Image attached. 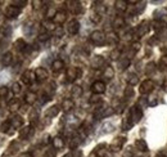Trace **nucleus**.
<instances>
[{
	"instance_id": "nucleus-1",
	"label": "nucleus",
	"mask_w": 167,
	"mask_h": 157,
	"mask_svg": "<svg viewBox=\"0 0 167 157\" xmlns=\"http://www.w3.org/2000/svg\"><path fill=\"white\" fill-rule=\"evenodd\" d=\"M90 40L95 45H104L106 44V35L103 31H94L90 35Z\"/></svg>"
},
{
	"instance_id": "nucleus-2",
	"label": "nucleus",
	"mask_w": 167,
	"mask_h": 157,
	"mask_svg": "<svg viewBox=\"0 0 167 157\" xmlns=\"http://www.w3.org/2000/svg\"><path fill=\"white\" fill-rule=\"evenodd\" d=\"M130 118H131V121L134 124H136L141 120V116H143V112H141V110L138 107V106H133L131 108H130Z\"/></svg>"
},
{
	"instance_id": "nucleus-3",
	"label": "nucleus",
	"mask_w": 167,
	"mask_h": 157,
	"mask_svg": "<svg viewBox=\"0 0 167 157\" xmlns=\"http://www.w3.org/2000/svg\"><path fill=\"white\" fill-rule=\"evenodd\" d=\"M154 89V83L152 80H145L143 83L140 84V88H139V92L140 94H148L151 93L152 90Z\"/></svg>"
},
{
	"instance_id": "nucleus-4",
	"label": "nucleus",
	"mask_w": 167,
	"mask_h": 157,
	"mask_svg": "<svg viewBox=\"0 0 167 157\" xmlns=\"http://www.w3.org/2000/svg\"><path fill=\"white\" fill-rule=\"evenodd\" d=\"M36 80V75H35V71H26L23 75H22V83L26 84V85H31Z\"/></svg>"
},
{
	"instance_id": "nucleus-5",
	"label": "nucleus",
	"mask_w": 167,
	"mask_h": 157,
	"mask_svg": "<svg viewBox=\"0 0 167 157\" xmlns=\"http://www.w3.org/2000/svg\"><path fill=\"white\" fill-rule=\"evenodd\" d=\"M80 76H81V70H80V68H77V67H70L68 70H67V79H68L70 81L76 80Z\"/></svg>"
},
{
	"instance_id": "nucleus-6",
	"label": "nucleus",
	"mask_w": 167,
	"mask_h": 157,
	"mask_svg": "<svg viewBox=\"0 0 167 157\" xmlns=\"http://www.w3.org/2000/svg\"><path fill=\"white\" fill-rule=\"evenodd\" d=\"M149 30H151L149 22H148V21H143V22L139 24L136 34H138V36H144V35H147L148 32H149Z\"/></svg>"
},
{
	"instance_id": "nucleus-7",
	"label": "nucleus",
	"mask_w": 167,
	"mask_h": 157,
	"mask_svg": "<svg viewBox=\"0 0 167 157\" xmlns=\"http://www.w3.org/2000/svg\"><path fill=\"white\" fill-rule=\"evenodd\" d=\"M91 90L94 92L95 94H98V95H99V94H103L104 92H106V84H104L103 81L98 80V81H95V83L91 85Z\"/></svg>"
},
{
	"instance_id": "nucleus-8",
	"label": "nucleus",
	"mask_w": 167,
	"mask_h": 157,
	"mask_svg": "<svg viewBox=\"0 0 167 157\" xmlns=\"http://www.w3.org/2000/svg\"><path fill=\"white\" fill-rule=\"evenodd\" d=\"M80 30V22L77 20H72L68 22V26H67V31L71 34V35H76Z\"/></svg>"
},
{
	"instance_id": "nucleus-9",
	"label": "nucleus",
	"mask_w": 167,
	"mask_h": 157,
	"mask_svg": "<svg viewBox=\"0 0 167 157\" xmlns=\"http://www.w3.org/2000/svg\"><path fill=\"white\" fill-rule=\"evenodd\" d=\"M20 14H21V9L16 8L14 5H9V7H7V9H5V16L8 18H16Z\"/></svg>"
},
{
	"instance_id": "nucleus-10",
	"label": "nucleus",
	"mask_w": 167,
	"mask_h": 157,
	"mask_svg": "<svg viewBox=\"0 0 167 157\" xmlns=\"http://www.w3.org/2000/svg\"><path fill=\"white\" fill-rule=\"evenodd\" d=\"M9 122L12 125V128L17 129V128H21L22 125H23V118L20 115H13V116H10Z\"/></svg>"
},
{
	"instance_id": "nucleus-11",
	"label": "nucleus",
	"mask_w": 167,
	"mask_h": 157,
	"mask_svg": "<svg viewBox=\"0 0 167 157\" xmlns=\"http://www.w3.org/2000/svg\"><path fill=\"white\" fill-rule=\"evenodd\" d=\"M125 142H126V138H123V136L116 138V139L113 140V143L111 144V151H114V152L116 151H120L123 144H125Z\"/></svg>"
},
{
	"instance_id": "nucleus-12",
	"label": "nucleus",
	"mask_w": 167,
	"mask_h": 157,
	"mask_svg": "<svg viewBox=\"0 0 167 157\" xmlns=\"http://www.w3.org/2000/svg\"><path fill=\"white\" fill-rule=\"evenodd\" d=\"M35 75H36V80L38 81H45L48 79V71L45 70L44 67H39L35 70Z\"/></svg>"
},
{
	"instance_id": "nucleus-13",
	"label": "nucleus",
	"mask_w": 167,
	"mask_h": 157,
	"mask_svg": "<svg viewBox=\"0 0 167 157\" xmlns=\"http://www.w3.org/2000/svg\"><path fill=\"white\" fill-rule=\"evenodd\" d=\"M66 18H67L66 12L64 10H58L57 14H55L54 18H53V22L57 23V24H63L66 22Z\"/></svg>"
},
{
	"instance_id": "nucleus-14",
	"label": "nucleus",
	"mask_w": 167,
	"mask_h": 157,
	"mask_svg": "<svg viewBox=\"0 0 167 157\" xmlns=\"http://www.w3.org/2000/svg\"><path fill=\"white\" fill-rule=\"evenodd\" d=\"M12 62H13V54L10 52H7L5 54H3V58H2L3 66H10Z\"/></svg>"
},
{
	"instance_id": "nucleus-15",
	"label": "nucleus",
	"mask_w": 167,
	"mask_h": 157,
	"mask_svg": "<svg viewBox=\"0 0 167 157\" xmlns=\"http://www.w3.org/2000/svg\"><path fill=\"white\" fill-rule=\"evenodd\" d=\"M103 62H104V59H103L102 55H95V57L91 59V67L93 68H99L103 65Z\"/></svg>"
},
{
	"instance_id": "nucleus-16",
	"label": "nucleus",
	"mask_w": 167,
	"mask_h": 157,
	"mask_svg": "<svg viewBox=\"0 0 167 157\" xmlns=\"http://www.w3.org/2000/svg\"><path fill=\"white\" fill-rule=\"evenodd\" d=\"M125 26V18L122 16H117L114 20H113V27L114 28H121Z\"/></svg>"
},
{
	"instance_id": "nucleus-17",
	"label": "nucleus",
	"mask_w": 167,
	"mask_h": 157,
	"mask_svg": "<svg viewBox=\"0 0 167 157\" xmlns=\"http://www.w3.org/2000/svg\"><path fill=\"white\" fill-rule=\"evenodd\" d=\"M73 107H75V103H73V100H72V99H64V100H63V103H62V108H63L66 112L71 111Z\"/></svg>"
},
{
	"instance_id": "nucleus-18",
	"label": "nucleus",
	"mask_w": 167,
	"mask_h": 157,
	"mask_svg": "<svg viewBox=\"0 0 167 157\" xmlns=\"http://www.w3.org/2000/svg\"><path fill=\"white\" fill-rule=\"evenodd\" d=\"M135 146H136V148L139 151H141V152H147L148 151V144L144 139H138L136 142H135Z\"/></svg>"
},
{
	"instance_id": "nucleus-19",
	"label": "nucleus",
	"mask_w": 167,
	"mask_h": 157,
	"mask_svg": "<svg viewBox=\"0 0 167 157\" xmlns=\"http://www.w3.org/2000/svg\"><path fill=\"white\" fill-rule=\"evenodd\" d=\"M52 67H53V70H54L55 72H59V71L63 70V67H64V62L62 61V59H55V61L53 62Z\"/></svg>"
},
{
	"instance_id": "nucleus-20",
	"label": "nucleus",
	"mask_w": 167,
	"mask_h": 157,
	"mask_svg": "<svg viewBox=\"0 0 167 157\" xmlns=\"http://www.w3.org/2000/svg\"><path fill=\"white\" fill-rule=\"evenodd\" d=\"M59 114V107H58V106H52V107L50 108H48V111H46V117H55V116H57Z\"/></svg>"
},
{
	"instance_id": "nucleus-21",
	"label": "nucleus",
	"mask_w": 167,
	"mask_h": 157,
	"mask_svg": "<svg viewBox=\"0 0 167 157\" xmlns=\"http://www.w3.org/2000/svg\"><path fill=\"white\" fill-rule=\"evenodd\" d=\"M53 146H54L55 149H62L64 147V140L62 139L60 136H55L53 139Z\"/></svg>"
},
{
	"instance_id": "nucleus-22",
	"label": "nucleus",
	"mask_w": 167,
	"mask_h": 157,
	"mask_svg": "<svg viewBox=\"0 0 167 157\" xmlns=\"http://www.w3.org/2000/svg\"><path fill=\"white\" fill-rule=\"evenodd\" d=\"M31 133H32V128H31V126L23 128V129L20 131V136H21V139H27V138L31 135Z\"/></svg>"
},
{
	"instance_id": "nucleus-23",
	"label": "nucleus",
	"mask_w": 167,
	"mask_h": 157,
	"mask_svg": "<svg viewBox=\"0 0 167 157\" xmlns=\"http://www.w3.org/2000/svg\"><path fill=\"white\" fill-rule=\"evenodd\" d=\"M36 98H38V97H36V94L34 92H28L26 94V97H24V100H26L27 104H34L36 102Z\"/></svg>"
},
{
	"instance_id": "nucleus-24",
	"label": "nucleus",
	"mask_w": 167,
	"mask_h": 157,
	"mask_svg": "<svg viewBox=\"0 0 167 157\" xmlns=\"http://www.w3.org/2000/svg\"><path fill=\"white\" fill-rule=\"evenodd\" d=\"M116 9L120 10V12L127 10V2H125V0H117L116 2Z\"/></svg>"
},
{
	"instance_id": "nucleus-25",
	"label": "nucleus",
	"mask_w": 167,
	"mask_h": 157,
	"mask_svg": "<svg viewBox=\"0 0 167 157\" xmlns=\"http://www.w3.org/2000/svg\"><path fill=\"white\" fill-rule=\"evenodd\" d=\"M103 75H104V77H107L108 80H111L113 76H114V70L111 66H107L106 68H104V71H103Z\"/></svg>"
},
{
	"instance_id": "nucleus-26",
	"label": "nucleus",
	"mask_w": 167,
	"mask_h": 157,
	"mask_svg": "<svg viewBox=\"0 0 167 157\" xmlns=\"http://www.w3.org/2000/svg\"><path fill=\"white\" fill-rule=\"evenodd\" d=\"M165 16H167V9L166 8H161V9H157L154 12V17H156L157 21H161V18H163Z\"/></svg>"
},
{
	"instance_id": "nucleus-27",
	"label": "nucleus",
	"mask_w": 167,
	"mask_h": 157,
	"mask_svg": "<svg viewBox=\"0 0 167 157\" xmlns=\"http://www.w3.org/2000/svg\"><path fill=\"white\" fill-rule=\"evenodd\" d=\"M130 66V58H121L118 61V67H120V70H126V68Z\"/></svg>"
},
{
	"instance_id": "nucleus-28",
	"label": "nucleus",
	"mask_w": 167,
	"mask_h": 157,
	"mask_svg": "<svg viewBox=\"0 0 167 157\" xmlns=\"http://www.w3.org/2000/svg\"><path fill=\"white\" fill-rule=\"evenodd\" d=\"M133 125H134V122L131 121V118H130V116L129 117H126L125 120H123V122H122V129L123 130H130L133 128Z\"/></svg>"
},
{
	"instance_id": "nucleus-29",
	"label": "nucleus",
	"mask_w": 167,
	"mask_h": 157,
	"mask_svg": "<svg viewBox=\"0 0 167 157\" xmlns=\"http://www.w3.org/2000/svg\"><path fill=\"white\" fill-rule=\"evenodd\" d=\"M82 95V88L81 86H73L72 88V97L73 98H80Z\"/></svg>"
},
{
	"instance_id": "nucleus-30",
	"label": "nucleus",
	"mask_w": 167,
	"mask_h": 157,
	"mask_svg": "<svg viewBox=\"0 0 167 157\" xmlns=\"http://www.w3.org/2000/svg\"><path fill=\"white\" fill-rule=\"evenodd\" d=\"M16 48L18 49V50H26L27 49V44L24 43V40L23 39H18L17 41H16Z\"/></svg>"
},
{
	"instance_id": "nucleus-31",
	"label": "nucleus",
	"mask_w": 167,
	"mask_h": 157,
	"mask_svg": "<svg viewBox=\"0 0 167 157\" xmlns=\"http://www.w3.org/2000/svg\"><path fill=\"white\" fill-rule=\"evenodd\" d=\"M154 72H156V65H154L153 62H151V63H148V65H147L145 73L148 75V76H151V75H153Z\"/></svg>"
},
{
	"instance_id": "nucleus-32",
	"label": "nucleus",
	"mask_w": 167,
	"mask_h": 157,
	"mask_svg": "<svg viewBox=\"0 0 167 157\" xmlns=\"http://www.w3.org/2000/svg\"><path fill=\"white\" fill-rule=\"evenodd\" d=\"M95 9H96V13L99 16H102V14H104L107 12V7H106V5H103V3H96Z\"/></svg>"
},
{
	"instance_id": "nucleus-33",
	"label": "nucleus",
	"mask_w": 167,
	"mask_h": 157,
	"mask_svg": "<svg viewBox=\"0 0 167 157\" xmlns=\"http://www.w3.org/2000/svg\"><path fill=\"white\" fill-rule=\"evenodd\" d=\"M127 81H129V84H130V86L138 85V84H139V77L136 76V75H134V73H131V75H130V76H129Z\"/></svg>"
},
{
	"instance_id": "nucleus-34",
	"label": "nucleus",
	"mask_w": 167,
	"mask_h": 157,
	"mask_svg": "<svg viewBox=\"0 0 167 157\" xmlns=\"http://www.w3.org/2000/svg\"><path fill=\"white\" fill-rule=\"evenodd\" d=\"M20 107H21V106H20V100H18V99H12L10 102H9V108H10V111H17Z\"/></svg>"
},
{
	"instance_id": "nucleus-35",
	"label": "nucleus",
	"mask_w": 167,
	"mask_h": 157,
	"mask_svg": "<svg viewBox=\"0 0 167 157\" xmlns=\"http://www.w3.org/2000/svg\"><path fill=\"white\" fill-rule=\"evenodd\" d=\"M163 26H165V23L162 22V21H153V23H152V27L156 30V31H159V30H162L163 28Z\"/></svg>"
},
{
	"instance_id": "nucleus-36",
	"label": "nucleus",
	"mask_w": 167,
	"mask_h": 157,
	"mask_svg": "<svg viewBox=\"0 0 167 157\" xmlns=\"http://www.w3.org/2000/svg\"><path fill=\"white\" fill-rule=\"evenodd\" d=\"M44 26H45V28L49 30V31H54L55 28H57V26H55V23H54L53 21H50V20L45 21V22H44Z\"/></svg>"
},
{
	"instance_id": "nucleus-37",
	"label": "nucleus",
	"mask_w": 167,
	"mask_h": 157,
	"mask_svg": "<svg viewBox=\"0 0 167 157\" xmlns=\"http://www.w3.org/2000/svg\"><path fill=\"white\" fill-rule=\"evenodd\" d=\"M120 55H121V50H120V48H116V49H113L112 52H111L109 57H111V59H118Z\"/></svg>"
},
{
	"instance_id": "nucleus-38",
	"label": "nucleus",
	"mask_w": 167,
	"mask_h": 157,
	"mask_svg": "<svg viewBox=\"0 0 167 157\" xmlns=\"http://www.w3.org/2000/svg\"><path fill=\"white\" fill-rule=\"evenodd\" d=\"M9 129H13V128H12V125H10V122H9V120H8V121H5V122H3V125H2V130L4 131V133L12 134Z\"/></svg>"
},
{
	"instance_id": "nucleus-39",
	"label": "nucleus",
	"mask_w": 167,
	"mask_h": 157,
	"mask_svg": "<svg viewBox=\"0 0 167 157\" xmlns=\"http://www.w3.org/2000/svg\"><path fill=\"white\" fill-rule=\"evenodd\" d=\"M14 5L16 8H18V9H21V8H23V7H26V4H27V2L26 0H16V2H13L12 3Z\"/></svg>"
},
{
	"instance_id": "nucleus-40",
	"label": "nucleus",
	"mask_w": 167,
	"mask_h": 157,
	"mask_svg": "<svg viewBox=\"0 0 167 157\" xmlns=\"http://www.w3.org/2000/svg\"><path fill=\"white\" fill-rule=\"evenodd\" d=\"M107 41H108V43H113V44H116L117 41H118V36H117L114 32H111V34L108 35V37H107Z\"/></svg>"
},
{
	"instance_id": "nucleus-41",
	"label": "nucleus",
	"mask_w": 167,
	"mask_h": 157,
	"mask_svg": "<svg viewBox=\"0 0 167 157\" xmlns=\"http://www.w3.org/2000/svg\"><path fill=\"white\" fill-rule=\"evenodd\" d=\"M80 142H81V140H80V136H73V138H72V142H71V144H70L71 148L75 149V148L78 146V144H80Z\"/></svg>"
},
{
	"instance_id": "nucleus-42",
	"label": "nucleus",
	"mask_w": 167,
	"mask_h": 157,
	"mask_svg": "<svg viewBox=\"0 0 167 157\" xmlns=\"http://www.w3.org/2000/svg\"><path fill=\"white\" fill-rule=\"evenodd\" d=\"M90 20H91V22H94V23H99V22H100V20H102V17L99 16L98 13H93L90 16Z\"/></svg>"
},
{
	"instance_id": "nucleus-43",
	"label": "nucleus",
	"mask_w": 167,
	"mask_h": 157,
	"mask_svg": "<svg viewBox=\"0 0 167 157\" xmlns=\"http://www.w3.org/2000/svg\"><path fill=\"white\" fill-rule=\"evenodd\" d=\"M54 32H55V36L60 37V36H63V34H64V30H63V27H62V26H57V28L54 30Z\"/></svg>"
},
{
	"instance_id": "nucleus-44",
	"label": "nucleus",
	"mask_w": 167,
	"mask_h": 157,
	"mask_svg": "<svg viewBox=\"0 0 167 157\" xmlns=\"http://www.w3.org/2000/svg\"><path fill=\"white\" fill-rule=\"evenodd\" d=\"M12 92H13L14 94L21 93V85L18 84V83H14L13 85H12Z\"/></svg>"
},
{
	"instance_id": "nucleus-45",
	"label": "nucleus",
	"mask_w": 167,
	"mask_h": 157,
	"mask_svg": "<svg viewBox=\"0 0 167 157\" xmlns=\"http://www.w3.org/2000/svg\"><path fill=\"white\" fill-rule=\"evenodd\" d=\"M38 111H31V114H30V120H31V122H32L34 124V121H36V120H38Z\"/></svg>"
},
{
	"instance_id": "nucleus-46",
	"label": "nucleus",
	"mask_w": 167,
	"mask_h": 157,
	"mask_svg": "<svg viewBox=\"0 0 167 157\" xmlns=\"http://www.w3.org/2000/svg\"><path fill=\"white\" fill-rule=\"evenodd\" d=\"M134 95V90H133V88H126L125 89V98H130V97H133Z\"/></svg>"
},
{
	"instance_id": "nucleus-47",
	"label": "nucleus",
	"mask_w": 167,
	"mask_h": 157,
	"mask_svg": "<svg viewBox=\"0 0 167 157\" xmlns=\"http://www.w3.org/2000/svg\"><path fill=\"white\" fill-rule=\"evenodd\" d=\"M8 44H9V40L8 39H5V40H2V43H0V54L3 53V48L5 49L8 47Z\"/></svg>"
},
{
	"instance_id": "nucleus-48",
	"label": "nucleus",
	"mask_w": 167,
	"mask_h": 157,
	"mask_svg": "<svg viewBox=\"0 0 167 157\" xmlns=\"http://www.w3.org/2000/svg\"><path fill=\"white\" fill-rule=\"evenodd\" d=\"M159 66H161V67H167V55L161 57V59H159Z\"/></svg>"
},
{
	"instance_id": "nucleus-49",
	"label": "nucleus",
	"mask_w": 167,
	"mask_h": 157,
	"mask_svg": "<svg viewBox=\"0 0 167 157\" xmlns=\"http://www.w3.org/2000/svg\"><path fill=\"white\" fill-rule=\"evenodd\" d=\"M3 31H4V36L9 37L10 34H12V27H10V26H5V27L3 28Z\"/></svg>"
},
{
	"instance_id": "nucleus-50",
	"label": "nucleus",
	"mask_w": 167,
	"mask_h": 157,
	"mask_svg": "<svg viewBox=\"0 0 167 157\" xmlns=\"http://www.w3.org/2000/svg\"><path fill=\"white\" fill-rule=\"evenodd\" d=\"M89 102H90V103H98V102H100V97H99L98 94H95V95H93V97L89 99Z\"/></svg>"
},
{
	"instance_id": "nucleus-51",
	"label": "nucleus",
	"mask_w": 167,
	"mask_h": 157,
	"mask_svg": "<svg viewBox=\"0 0 167 157\" xmlns=\"http://www.w3.org/2000/svg\"><path fill=\"white\" fill-rule=\"evenodd\" d=\"M7 94H8V88L7 86H2V88H0V98L5 97Z\"/></svg>"
},
{
	"instance_id": "nucleus-52",
	"label": "nucleus",
	"mask_w": 167,
	"mask_h": 157,
	"mask_svg": "<svg viewBox=\"0 0 167 157\" xmlns=\"http://www.w3.org/2000/svg\"><path fill=\"white\" fill-rule=\"evenodd\" d=\"M38 39H39L40 41H46V40H49V35H48V34H40Z\"/></svg>"
},
{
	"instance_id": "nucleus-53",
	"label": "nucleus",
	"mask_w": 167,
	"mask_h": 157,
	"mask_svg": "<svg viewBox=\"0 0 167 157\" xmlns=\"http://www.w3.org/2000/svg\"><path fill=\"white\" fill-rule=\"evenodd\" d=\"M140 47H141V45H140V43H138V41H136V43H134V44H133V53H136L138 50L140 49Z\"/></svg>"
},
{
	"instance_id": "nucleus-54",
	"label": "nucleus",
	"mask_w": 167,
	"mask_h": 157,
	"mask_svg": "<svg viewBox=\"0 0 167 157\" xmlns=\"http://www.w3.org/2000/svg\"><path fill=\"white\" fill-rule=\"evenodd\" d=\"M57 14V12H55L54 9H49L48 12H46V16H48V18H54V16Z\"/></svg>"
},
{
	"instance_id": "nucleus-55",
	"label": "nucleus",
	"mask_w": 167,
	"mask_h": 157,
	"mask_svg": "<svg viewBox=\"0 0 167 157\" xmlns=\"http://www.w3.org/2000/svg\"><path fill=\"white\" fill-rule=\"evenodd\" d=\"M157 103H158L157 97H152V98L149 97V104H151V106H156Z\"/></svg>"
},
{
	"instance_id": "nucleus-56",
	"label": "nucleus",
	"mask_w": 167,
	"mask_h": 157,
	"mask_svg": "<svg viewBox=\"0 0 167 157\" xmlns=\"http://www.w3.org/2000/svg\"><path fill=\"white\" fill-rule=\"evenodd\" d=\"M71 155H72V157H81V156H82V152H81V151H73Z\"/></svg>"
},
{
	"instance_id": "nucleus-57",
	"label": "nucleus",
	"mask_w": 167,
	"mask_h": 157,
	"mask_svg": "<svg viewBox=\"0 0 167 157\" xmlns=\"http://www.w3.org/2000/svg\"><path fill=\"white\" fill-rule=\"evenodd\" d=\"M32 4H34V8H35V9H39V8L41 7L40 4H42V2H34Z\"/></svg>"
},
{
	"instance_id": "nucleus-58",
	"label": "nucleus",
	"mask_w": 167,
	"mask_h": 157,
	"mask_svg": "<svg viewBox=\"0 0 167 157\" xmlns=\"http://www.w3.org/2000/svg\"><path fill=\"white\" fill-rule=\"evenodd\" d=\"M18 157H32V155H31L30 152H23V153H21Z\"/></svg>"
},
{
	"instance_id": "nucleus-59",
	"label": "nucleus",
	"mask_w": 167,
	"mask_h": 157,
	"mask_svg": "<svg viewBox=\"0 0 167 157\" xmlns=\"http://www.w3.org/2000/svg\"><path fill=\"white\" fill-rule=\"evenodd\" d=\"M63 157H72V155H66V156H63Z\"/></svg>"
},
{
	"instance_id": "nucleus-60",
	"label": "nucleus",
	"mask_w": 167,
	"mask_h": 157,
	"mask_svg": "<svg viewBox=\"0 0 167 157\" xmlns=\"http://www.w3.org/2000/svg\"><path fill=\"white\" fill-rule=\"evenodd\" d=\"M157 157H165V156H163V155H158Z\"/></svg>"
}]
</instances>
